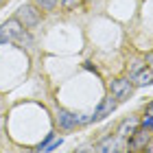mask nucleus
<instances>
[{
  "label": "nucleus",
  "mask_w": 153,
  "mask_h": 153,
  "mask_svg": "<svg viewBox=\"0 0 153 153\" xmlns=\"http://www.w3.org/2000/svg\"><path fill=\"white\" fill-rule=\"evenodd\" d=\"M61 144H64V138H57V140H53V142L48 144V147H46L44 151H55V149H59Z\"/></svg>",
  "instance_id": "ddd939ff"
},
{
  "label": "nucleus",
  "mask_w": 153,
  "mask_h": 153,
  "mask_svg": "<svg viewBox=\"0 0 153 153\" xmlns=\"http://www.w3.org/2000/svg\"><path fill=\"white\" fill-rule=\"evenodd\" d=\"M83 2V0H61V7H64L66 11H72V9H76Z\"/></svg>",
  "instance_id": "9b49d317"
},
{
  "label": "nucleus",
  "mask_w": 153,
  "mask_h": 153,
  "mask_svg": "<svg viewBox=\"0 0 153 153\" xmlns=\"http://www.w3.org/2000/svg\"><path fill=\"white\" fill-rule=\"evenodd\" d=\"M74 153H94V147H88V144H85V147H81V149H76Z\"/></svg>",
  "instance_id": "4468645a"
},
{
  "label": "nucleus",
  "mask_w": 153,
  "mask_h": 153,
  "mask_svg": "<svg viewBox=\"0 0 153 153\" xmlns=\"http://www.w3.org/2000/svg\"><path fill=\"white\" fill-rule=\"evenodd\" d=\"M144 61H147V66H149L151 70H153V51H151V53H147V57H144Z\"/></svg>",
  "instance_id": "2eb2a0df"
},
{
  "label": "nucleus",
  "mask_w": 153,
  "mask_h": 153,
  "mask_svg": "<svg viewBox=\"0 0 153 153\" xmlns=\"http://www.w3.org/2000/svg\"><path fill=\"white\" fill-rule=\"evenodd\" d=\"M35 4L39 7L42 11H53L55 7L59 4V0H35Z\"/></svg>",
  "instance_id": "9d476101"
},
{
  "label": "nucleus",
  "mask_w": 153,
  "mask_h": 153,
  "mask_svg": "<svg viewBox=\"0 0 153 153\" xmlns=\"http://www.w3.org/2000/svg\"><path fill=\"white\" fill-rule=\"evenodd\" d=\"M16 20L24 26L26 31H31V29H35V26L42 22V9L35 2H26V4H22L16 11Z\"/></svg>",
  "instance_id": "f03ea898"
},
{
  "label": "nucleus",
  "mask_w": 153,
  "mask_h": 153,
  "mask_svg": "<svg viewBox=\"0 0 153 153\" xmlns=\"http://www.w3.org/2000/svg\"><path fill=\"white\" fill-rule=\"evenodd\" d=\"M138 127H140V118H136V116H129V118H125V120H123L120 125H118V129H116V136L125 140V138L134 136Z\"/></svg>",
  "instance_id": "6e6552de"
},
{
  "label": "nucleus",
  "mask_w": 153,
  "mask_h": 153,
  "mask_svg": "<svg viewBox=\"0 0 153 153\" xmlns=\"http://www.w3.org/2000/svg\"><path fill=\"white\" fill-rule=\"evenodd\" d=\"M118 107V101L114 99L112 94L105 96L101 103H99V107L94 109V114L90 116V123H96V120H103V118H107V116H112V112Z\"/></svg>",
  "instance_id": "423d86ee"
},
{
  "label": "nucleus",
  "mask_w": 153,
  "mask_h": 153,
  "mask_svg": "<svg viewBox=\"0 0 153 153\" xmlns=\"http://www.w3.org/2000/svg\"><path fill=\"white\" fill-rule=\"evenodd\" d=\"M0 42H2V44L16 42V44H20V46H31L33 44L29 31H26L16 18H11V20H7V22L0 24Z\"/></svg>",
  "instance_id": "f257e3e1"
},
{
  "label": "nucleus",
  "mask_w": 153,
  "mask_h": 153,
  "mask_svg": "<svg viewBox=\"0 0 153 153\" xmlns=\"http://www.w3.org/2000/svg\"><path fill=\"white\" fill-rule=\"evenodd\" d=\"M118 153H131V151L129 149H123V151H118Z\"/></svg>",
  "instance_id": "a211bd4d"
},
{
  "label": "nucleus",
  "mask_w": 153,
  "mask_h": 153,
  "mask_svg": "<svg viewBox=\"0 0 153 153\" xmlns=\"http://www.w3.org/2000/svg\"><path fill=\"white\" fill-rule=\"evenodd\" d=\"M142 153H153V138H151V142L147 144V147H144V151Z\"/></svg>",
  "instance_id": "dca6fc26"
},
{
  "label": "nucleus",
  "mask_w": 153,
  "mask_h": 153,
  "mask_svg": "<svg viewBox=\"0 0 153 153\" xmlns=\"http://www.w3.org/2000/svg\"><path fill=\"white\" fill-rule=\"evenodd\" d=\"M153 138V131L151 129H144V127H138L134 136L127 138V149L131 153H138V151H144V147L151 142Z\"/></svg>",
  "instance_id": "20e7f679"
},
{
  "label": "nucleus",
  "mask_w": 153,
  "mask_h": 153,
  "mask_svg": "<svg viewBox=\"0 0 153 153\" xmlns=\"http://www.w3.org/2000/svg\"><path fill=\"white\" fill-rule=\"evenodd\" d=\"M134 90H136V88H134V83H131V79H127V76L114 79L112 83H109V94H112L118 103L129 101L131 96H134Z\"/></svg>",
  "instance_id": "7ed1b4c3"
},
{
  "label": "nucleus",
  "mask_w": 153,
  "mask_h": 153,
  "mask_svg": "<svg viewBox=\"0 0 153 153\" xmlns=\"http://www.w3.org/2000/svg\"><path fill=\"white\" fill-rule=\"evenodd\" d=\"M57 123L64 131H72V129L79 127V125L90 123V118H81L79 114H72V112H68V109H59L57 112Z\"/></svg>",
  "instance_id": "39448f33"
},
{
  "label": "nucleus",
  "mask_w": 153,
  "mask_h": 153,
  "mask_svg": "<svg viewBox=\"0 0 153 153\" xmlns=\"http://www.w3.org/2000/svg\"><path fill=\"white\" fill-rule=\"evenodd\" d=\"M0 2H2V0H0Z\"/></svg>",
  "instance_id": "aec40b11"
},
{
  "label": "nucleus",
  "mask_w": 153,
  "mask_h": 153,
  "mask_svg": "<svg viewBox=\"0 0 153 153\" xmlns=\"http://www.w3.org/2000/svg\"><path fill=\"white\" fill-rule=\"evenodd\" d=\"M147 114H151V116H153V101H151V103H147Z\"/></svg>",
  "instance_id": "f3484780"
},
{
  "label": "nucleus",
  "mask_w": 153,
  "mask_h": 153,
  "mask_svg": "<svg viewBox=\"0 0 153 153\" xmlns=\"http://www.w3.org/2000/svg\"><path fill=\"white\" fill-rule=\"evenodd\" d=\"M55 140V134H46V138H44V140H42L39 144H37V151H44L46 147H48V144H51Z\"/></svg>",
  "instance_id": "f8f14e48"
},
{
  "label": "nucleus",
  "mask_w": 153,
  "mask_h": 153,
  "mask_svg": "<svg viewBox=\"0 0 153 153\" xmlns=\"http://www.w3.org/2000/svg\"><path fill=\"white\" fill-rule=\"evenodd\" d=\"M131 83L134 88H147V85H153V70L149 66H144L142 70H138L136 74H131Z\"/></svg>",
  "instance_id": "1a4fd4ad"
},
{
  "label": "nucleus",
  "mask_w": 153,
  "mask_h": 153,
  "mask_svg": "<svg viewBox=\"0 0 153 153\" xmlns=\"http://www.w3.org/2000/svg\"><path fill=\"white\" fill-rule=\"evenodd\" d=\"M120 140L118 136H105L103 140L94 144V153H118L120 151Z\"/></svg>",
  "instance_id": "0eeeda50"
},
{
  "label": "nucleus",
  "mask_w": 153,
  "mask_h": 153,
  "mask_svg": "<svg viewBox=\"0 0 153 153\" xmlns=\"http://www.w3.org/2000/svg\"><path fill=\"white\" fill-rule=\"evenodd\" d=\"M33 153H37V151H33Z\"/></svg>",
  "instance_id": "6ab92c4d"
}]
</instances>
